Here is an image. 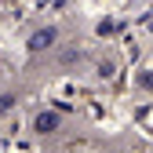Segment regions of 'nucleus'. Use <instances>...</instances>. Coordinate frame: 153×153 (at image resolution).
<instances>
[{
    "label": "nucleus",
    "instance_id": "f257e3e1",
    "mask_svg": "<svg viewBox=\"0 0 153 153\" xmlns=\"http://www.w3.org/2000/svg\"><path fill=\"white\" fill-rule=\"evenodd\" d=\"M59 124H62L59 113H36V120H33L36 135H51V131H59Z\"/></svg>",
    "mask_w": 153,
    "mask_h": 153
},
{
    "label": "nucleus",
    "instance_id": "f03ea898",
    "mask_svg": "<svg viewBox=\"0 0 153 153\" xmlns=\"http://www.w3.org/2000/svg\"><path fill=\"white\" fill-rule=\"evenodd\" d=\"M51 40H55V33H51V29H40V33H36V36H33L29 44H33L36 51H40V48H44V44H51Z\"/></svg>",
    "mask_w": 153,
    "mask_h": 153
}]
</instances>
